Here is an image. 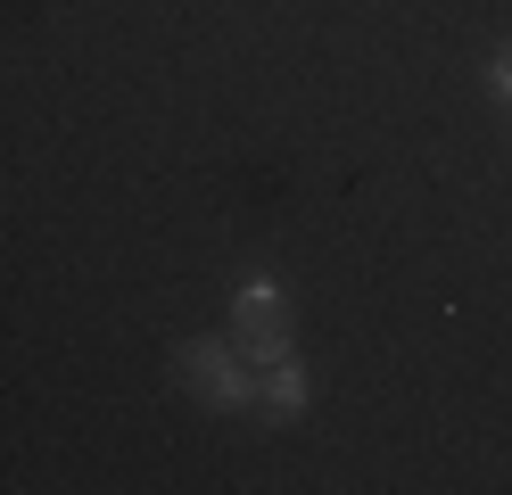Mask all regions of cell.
<instances>
[{
    "instance_id": "277c9868",
    "label": "cell",
    "mask_w": 512,
    "mask_h": 495,
    "mask_svg": "<svg viewBox=\"0 0 512 495\" xmlns=\"http://www.w3.org/2000/svg\"><path fill=\"white\" fill-rule=\"evenodd\" d=\"M496 91H512V50H504V58H496Z\"/></svg>"
},
{
    "instance_id": "3957f363",
    "label": "cell",
    "mask_w": 512,
    "mask_h": 495,
    "mask_svg": "<svg viewBox=\"0 0 512 495\" xmlns=\"http://www.w3.org/2000/svg\"><path fill=\"white\" fill-rule=\"evenodd\" d=\"M265 405H273V421H290V413L306 405V380H298V363H290V355L273 363V380H265Z\"/></svg>"
},
{
    "instance_id": "7a4b0ae2",
    "label": "cell",
    "mask_w": 512,
    "mask_h": 495,
    "mask_svg": "<svg viewBox=\"0 0 512 495\" xmlns=\"http://www.w3.org/2000/svg\"><path fill=\"white\" fill-rule=\"evenodd\" d=\"M174 380H182V388H199L207 405H240V396H248L240 347H215V339H190V347L174 355Z\"/></svg>"
},
{
    "instance_id": "6da1fadb",
    "label": "cell",
    "mask_w": 512,
    "mask_h": 495,
    "mask_svg": "<svg viewBox=\"0 0 512 495\" xmlns=\"http://www.w3.org/2000/svg\"><path fill=\"white\" fill-rule=\"evenodd\" d=\"M232 347L248 363H281L290 355V306L273 297V281H248L240 306H232Z\"/></svg>"
}]
</instances>
